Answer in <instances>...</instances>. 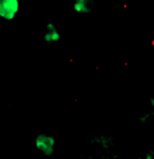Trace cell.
Masks as SVG:
<instances>
[{
  "label": "cell",
  "mask_w": 154,
  "mask_h": 159,
  "mask_svg": "<svg viewBox=\"0 0 154 159\" xmlns=\"http://www.w3.org/2000/svg\"><path fill=\"white\" fill-rule=\"evenodd\" d=\"M35 147L42 154L51 157L54 153L56 147V139L53 136H49L47 133H39L35 138Z\"/></svg>",
  "instance_id": "cell-1"
},
{
  "label": "cell",
  "mask_w": 154,
  "mask_h": 159,
  "mask_svg": "<svg viewBox=\"0 0 154 159\" xmlns=\"http://www.w3.org/2000/svg\"><path fill=\"white\" fill-rule=\"evenodd\" d=\"M20 11V0H0V19L11 21Z\"/></svg>",
  "instance_id": "cell-2"
},
{
  "label": "cell",
  "mask_w": 154,
  "mask_h": 159,
  "mask_svg": "<svg viewBox=\"0 0 154 159\" xmlns=\"http://www.w3.org/2000/svg\"><path fill=\"white\" fill-rule=\"evenodd\" d=\"M94 0H74L73 2V10L77 14H90L94 10Z\"/></svg>",
  "instance_id": "cell-3"
},
{
  "label": "cell",
  "mask_w": 154,
  "mask_h": 159,
  "mask_svg": "<svg viewBox=\"0 0 154 159\" xmlns=\"http://www.w3.org/2000/svg\"><path fill=\"white\" fill-rule=\"evenodd\" d=\"M43 39L46 41V43H48V44L56 43V42H58V41L61 40V34L57 30V27H56L54 24H51V22L47 24L46 32H44V37Z\"/></svg>",
  "instance_id": "cell-4"
},
{
  "label": "cell",
  "mask_w": 154,
  "mask_h": 159,
  "mask_svg": "<svg viewBox=\"0 0 154 159\" xmlns=\"http://www.w3.org/2000/svg\"><path fill=\"white\" fill-rule=\"evenodd\" d=\"M91 143L97 144V146H100L102 149L109 151V149L114 146V137H112V136H105V134L95 136V137L91 139Z\"/></svg>",
  "instance_id": "cell-5"
},
{
  "label": "cell",
  "mask_w": 154,
  "mask_h": 159,
  "mask_svg": "<svg viewBox=\"0 0 154 159\" xmlns=\"http://www.w3.org/2000/svg\"><path fill=\"white\" fill-rule=\"evenodd\" d=\"M153 115H154L153 111H151V112H144L143 115H141V116L138 117V121H139L141 123H146V122H147L148 120L151 119V117H152Z\"/></svg>",
  "instance_id": "cell-6"
},
{
  "label": "cell",
  "mask_w": 154,
  "mask_h": 159,
  "mask_svg": "<svg viewBox=\"0 0 154 159\" xmlns=\"http://www.w3.org/2000/svg\"><path fill=\"white\" fill-rule=\"evenodd\" d=\"M137 159H154V152L153 151H148V152H146L144 154L139 156Z\"/></svg>",
  "instance_id": "cell-7"
},
{
  "label": "cell",
  "mask_w": 154,
  "mask_h": 159,
  "mask_svg": "<svg viewBox=\"0 0 154 159\" xmlns=\"http://www.w3.org/2000/svg\"><path fill=\"white\" fill-rule=\"evenodd\" d=\"M149 104H151V106H152V107L154 106V99L153 98H151V99H149Z\"/></svg>",
  "instance_id": "cell-8"
}]
</instances>
